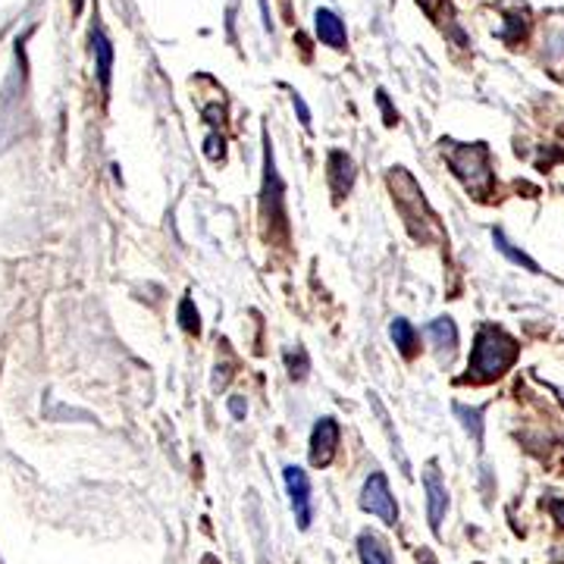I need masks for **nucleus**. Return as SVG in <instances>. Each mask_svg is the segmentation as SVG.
Returning a JSON list of instances; mask_svg holds the SVG:
<instances>
[{"label": "nucleus", "mask_w": 564, "mask_h": 564, "mask_svg": "<svg viewBox=\"0 0 564 564\" xmlns=\"http://www.w3.org/2000/svg\"><path fill=\"white\" fill-rule=\"evenodd\" d=\"M386 183L392 188V201L399 204L401 220L408 223V230H411V235H414L418 242H423V245H430V242H446V230H443L439 216L430 211V204H426V198H423L418 179H414L404 166H392L389 176H386Z\"/></svg>", "instance_id": "nucleus-1"}, {"label": "nucleus", "mask_w": 564, "mask_h": 564, "mask_svg": "<svg viewBox=\"0 0 564 564\" xmlns=\"http://www.w3.org/2000/svg\"><path fill=\"white\" fill-rule=\"evenodd\" d=\"M520 345L515 336H508L502 327L483 324L477 329L473 349H470V364L465 383H493L515 367Z\"/></svg>", "instance_id": "nucleus-2"}, {"label": "nucleus", "mask_w": 564, "mask_h": 564, "mask_svg": "<svg viewBox=\"0 0 564 564\" xmlns=\"http://www.w3.org/2000/svg\"><path fill=\"white\" fill-rule=\"evenodd\" d=\"M443 154H446L451 173L461 179V186L468 188L473 198H480V201L493 198L495 173L490 144H483V141H473V144L443 141Z\"/></svg>", "instance_id": "nucleus-3"}, {"label": "nucleus", "mask_w": 564, "mask_h": 564, "mask_svg": "<svg viewBox=\"0 0 564 564\" xmlns=\"http://www.w3.org/2000/svg\"><path fill=\"white\" fill-rule=\"evenodd\" d=\"M361 512L374 515L376 520H383L386 527H396L399 524V505H396V495L389 490V480L386 473H371L364 490H361Z\"/></svg>", "instance_id": "nucleus-4"}, {"label": "nucleus", "mask_w": 564, "mask_h": 564, "mask_svg": "<svg viewBox=\"0 0 564 564\" xmlns=\"http://www.w3.org/2000/svg\"><path fill=\"white\" fill-rule=\"evenodd\" d=\"M339 439H342V426H339L336 418H320V421L314 423V430H310V451H307L310 465L314 468H329L336 451H339Z\"/></svg>", "instance_id": "nucleus-5"}, {"label": "nucleus", "mask_w": 564, "mask_h": 564, "mask_svg": "<svg viewBox=\"0 0 564 564\" xmlns=\"http://www.w3.org/2000/svg\"><path fill=\"white\" fill-rule=\"evenodd\" d=\"M282 480H285V490H289V502H292V512H295V520L298 527L307 530L310 520H314V498H310V480L302 468L289 465L282 468Z\"/></svg>", "instance_id": "nucleus-6"}, {"label": "nucleus", "mask_w": 564, "mask_h": 564, "mask_svg": "<svg viewBox=\"0 0 564 564\" xmlns=\"http://www.w3.org/2000/svg\"><path fill=\"white\" fill-rule=\"evenodd\" d=\"M423 490H426V517H430V530L439 537L443 530V517H446L448 508V495H446V483L439 477V468L436 465H426L423 470Z\"/></svg>", "instance_id": "nucleus-7"}, {"label": "nucleus", "mask_w": 564, "mask_h": 564, "mask_svg": "<svg viewBox=\"0 0 564 564\" xmlns=\"http://www.w3.org/2000/svg\"><path fill=\"white\" fill-rule=\"evenodd\" d=\"M314 28H317V42H320V45L332 47V50H342V47L349 45V32H345L342 16H339L336 10H329V7H317V13H314Z\"/></svg>", "instance_id": "nucleus-8"}, {"label": "nucleus", "mask_w": 564, "mask_h": 564, "mask_svg": "<svg viewBox=\"0 0 564 564\" xmlns=\"http://www.w3.org/2000/svg\"><path fill=\"white\" fill-rule=\"evenodd\" d=\"M327 176H329V188L336 198H345L354 186V161L345 154V151H329L327 161Z\"/></svg>", "instance_id": "nucleus-9"}, {"label": "nucleus", "mask_w": 564, "mask_h": 564, "mask_svg": "<svg viewBox=\"0 0 564 564\" xmlns=\"http://www.w3.org/2000/svg\"><path fill=\"white\" fill-rule=\"evenodd\" d=\"M92 45H94V70H97L101 92H110V75H114V45H110V38L104 35V28H94Z\"/></svg>", "instance_id": "nucleus-10"}, {"label": "nucleus", "mask_w": 564, "mask_h": 564, "mask_svg": "<svg viewBox=\"0 0 564 564\" xmlns=\"http://www.w3.org/2000/svg\"><path fill=\"white\" fill-rule=\"evenodd\" d=\"M389 336H392L396 349H399L404 357H414V354L421 352V336H418V329L411 327V320L396 317V320H392V327H389Z\"/></svg>", "instance_id": "nucleus-11"}, {"label": "nucleus", "mask_w": 564, "mask_h": 564, "mask_svg": "<svg viewBox=\"0 0 564 564\" xmlns=\"http://www.w3.org/2000/svg\"><path fill=\"white\" fill-rule=\"evenodd\" d=\"M357 555H361V564H392L389 545L379 540L376 533H361L357 537Z\"/></svg>", "instance_id": "nucleus-12"}, {"label": "nucleus", "mask_w": 564, "mask_h": 564, "mask_svg": "<svg viewBox=\"0 0 564 564\" xmlns=\"http://www.w3.org/2000/svg\"><path fill=\"white\" fill-rule=\"evenodd\" d=\"M426 336L443 349V352H455V345H458V327H455V320L451 317H436L430 327H426Z\"/></svg>", "instance_id": "nucleus-13"}, {"label": "nucleus", "mask_w": 564, "mask_h": 564, "mask_svg": "<svg viewBox=\"0 0 564 564\" xmlns=\"http://www.w3.org/2000/svg\"><path fill=\"white\" fill-rule=\"evenodd\" d=\"M493 242H495V248L505 255V258L512 260V263H517V267H524V270H530V273H540V263L533 258H527L524 251H517L515 245L508 242V235L502 233V230H493Z\"/></svg>", "instance_id": "nucleus-14"}, {"label": "nucleus", "mask_w": 564, "mask_h": 564, "mask_svg": "<svg viewBox=\"0 0 564 564\" xmlns=\"http://www.w3.org/2000/svg\"><path fill=\"white\" fill-rule=\"evenodd\" d=\"M455 414L461 418V426L468 430L470 436H473V443L480 446L483 443V411L480 408H465V404H455Z\"/></svg>", "instance_id": "nucleus-15"}, {"label": "nucleus", "mask_w": 564, "mask_h": 564, "mask_svg": "<svg viewBox=\"0 0 564 564\" xmlns=\"http://www.w3.org/2000/svg\"><path fill=\"white\" fill-rule=\"evenodd\" d=\"M179 324H183V329L191 332V336L201 332V317H198V307H195L191 298H183V302H179Z\"/></svg>", "instance_id": "nucleus-16"}, {"label": "nucleus", "mask_w": 564, "mask_h": 564, "mask_svg": "<svg viewBox=\"0 0 564 564\" xmlns=\"http://www.w3.org/2000/svg\"><path fill=\"white\" fill-rule=\"evenodd\" d=\"M376 101H379V107H383V114H386V126H396V122H399V114H396V110L389 107V97H386V92H383V89L376 92Z\"/></svg>", "instance_id": "nucleus-17"}, {"label": "nucleus", "mask_w": 564, "mask_h": 564, "mask_svg": "<svg viewBox=\"0 0 564 564\" xmlns=\"http://www.w3.org/2000/svg\"><path fill=\"white\" fill-rule=\"evenodd\" d=\"M292 104H295V110H298V119H302V126H305V129H310V110H307L305 97L295 92V94H292Z\"/></svg>", "instance_id": "nucleus-18"}, {"label": "nucleus", "mask_w": 564, "mask_h": 564, "mask_svg": "<svg viewBox=\"0 0 564 564\" xmlns=\"http://www.w3.org/2000/svg\"><path fill=\"white\" fill-rule=\"evenodd\" d=\"M226 404H230V414H233L235 421H245V414H248V404H245L242 396H233V399L226 401Z\"/></svg>", "instance_id": "nucleus-19"}, {"label": "nucleus", "mask_w": 564, "mask_h": 564, "mask_svg": "<svg viewBox=\"0 0 564 564\" xmlns=\"http://www.w3.org/2000/svg\"><path fill=\"white\" fill-rule=\"evenodd\" d=\"M423 564H433V559H430V555H423Z\"/></svg>", "instance_id": "nucleus-20"}]
</instances>
